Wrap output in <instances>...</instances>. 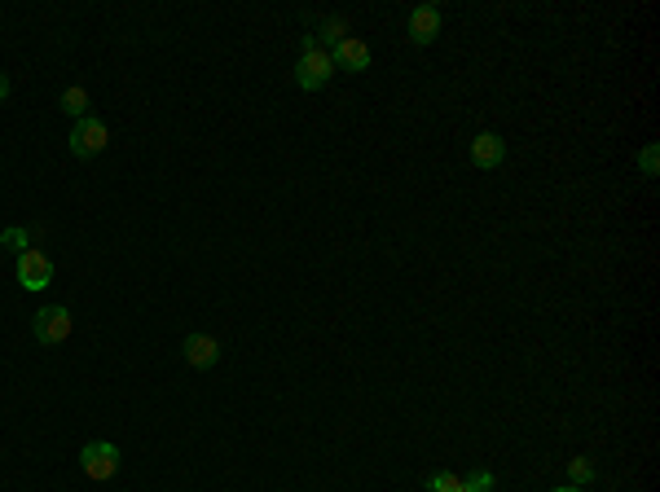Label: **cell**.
I'll return each mask as SVG.
<instances>
[{
	"label": "cell",
	"mask_w": 660,
	"mask_h": 492,
	"mask_svg": "<svg viewBox=\"0 0 660 492\" xmlns=\"http://www.w3.org/2000/svg\"><path fill=\"white\" fill-rule=\"evenodd\" d=\"M330 75H335L330 49H322L313 36H304V57H300V67H295V84L308 88V93H317L322 84H330Z\"/></svg>",
	"instance_id": "6da1fadb"
},
{
	"label": "cell",
	"mask_w": 660,
	"mask_h": 492,
	"mask_svg": "<svg viewBox=\"0 0 660 492\" xmlns=\"http://www.w3.org/2000/svg\"><path fill=\"white\" fill-rule=\"evenodd\" d=\"M79 470H84L88 479H98V484L115 479V475H119V448L110 440L84 444V448H79Z\"/></svg>",
	"instance_id": "7a4b0ae2"
},
{
	"label": "cell",
	"mask_w": 660,
	"mask_h": 492,
	"mask_svg": "<svg viewBox=\"0 0 660 492\" xmlns=\"http://www.w3.org/2000/svg\"><path fill=\"white\" fill-rule=\"evenodd\" d=\"M31 330H36V343H45V347L71 339V308H57V303L40 308L36 321H31Z\"/></svg>",
	"instance_id": "3957f363"
},
{
	"label": "cell",
	"mask_w": 660,
	"mask_h": 492,
	"mask_svg": "<svg viewBox=\"0 0 660 492\" xmlns=\"http://www.w3.org/2000/svg\"><path fill=\"white\" fill-rule=\"evenodd\" d=\"M106 141H110V132H106V123L93 119V115L71 128V154H76V159H98L106 149Z\"/></svg>",
	"instance_id": "277c9868"
},
{
	"label": "cell",
	"mask_w": 660,
	"mask_h": 492,
	"mask_svg": "<svg viewBox=\"0 0 660 492\" xmlns=\"http://www.w3.org/2000/svg\"><path fill=\"white\" fill-rule=\"evenodd\" d=\"M18 286L23 291H49L53 286V260L40 251H26L18 255Z\"/></svg>",
	"instance_id": "5b68a950"
},
{
	"label": "cell",
	"mask_w": 660,
	"mask_h": 492,
	"mask_svg": "<svg viewBox=\"0 0 660 492\" xmlns=\"http://www.w3.org/2000/svg\"><path fill=\"white\" fill-rule=\"evenodd\" d=\"M330 62H335V71H366V67H370V45H366L361 36H344V40L330 49Z\"/></svg>",
	"instance_id": "8992f818"
},
{
	"label": "cell",
	"mask_w": 660,
	"mask_h": 492,
	"mask_svg": "<svg viewBox=\"0 0 660 492\" xmlns=\"http://www.w3.org/2000/svg\"><path fill=\"white\" fill-rule=\"evenodd\" d=\"M502 159H507V141H502L498 132H480V137L471 141V163H476V168L493 172V168H502Z\"/></svg>",
	"instance_id": "52a82bcc"
},
{
	"label": "cell",
	"mask_w": 660,
	"mask_h": 492,
	"mask_svg": "<svg viewBox=\"0 0 660 492\" xmlns=\"http://www.w3.org/2000/svg\"><path fill=\"white\" fill-rule=\"evenodd\" d=\"M436 36H440V9L436 5H418L409 14V40L414 45H432Z\"/></svg>",
	"instance_id": "ba28073f"
},
{
	"label": "cell",
	"mask_w": 660,
	"mask_h": 492,
	"mask_svg": "<svg viewBox=\"0 0 660 492\" xmlns=\"http://www.w3.org/2000/svg\"><path fill=\"white\" fill-rule=\"evenodd\" d=\"M180 352H185V361L194 369H211L221 361V343H216L211 334H190V339L180 343Z\"/></svg>",
	"instance_id": "9c48e42d"
},
{
	"label": "cell",
	"mask_w": 660,
	"mask_h": 492,
	"mask_svg": "<svg viewBox=\"0 0 660 492\" xmlns=\"http://www.w3.org/2000/svg\"><path fill=\"white\" fill-rule=\"evenodd\" d=\"M57 106H62V110H67V115H71L76 123H79V119H88V93H84V88H67Z\"/></svg>",
	"instance_id": "30bf717a"
},
{
	"label": "cell",
	"mask_w": 660,
	"mask_h": 492,
	"mask_svg": "<svg viewBox=\"0 0 660 492\" xmlns=\"http://www.w3.org/2000/svg\"><path fill=\"white\" fill-rule=\"evenodd\" d=\"M0 246L14 251V255H26V251H31V238H26V229H5V233H0Z\"/></svg>",
	"instance_id": "8fae6325"
},
{
	"label": "cell",
	"mask_w": 660,
	"mask_h": 492,
	"mask_svg": "<svg viewBox=\"0 0 660 492\" xmlns=\"http://www.w3.org/2000/svg\"><path fill=\"white\" fill-rule=\"evenodd\" d=\"M428 492H462V479H458L454 470H436L432 479H428Z\"/></svg>",
	"instance_id": "7c38bea8"
},
{
	"label": "cell",
	"mask_w": 660,
	"mask_h": 492,
	"mask_svg": "<svg viewBox=\"0 0 660 492\" xmlns=\"http://www.w3.org/2000/svg\"><path fill=\"white\" fill-rule=\"evenodd\" d=\"M568 475H572V488H585V484L594 479V466H590V457H572V462H568Z\"/></svg>",
	"instance_id": "4fadbf2b"
},
{
	"label": "cell",
	"mask_w": 660,
	"mask_h": 492,
	"mask_svg": "<svg viewBox=\"0 0 660 492\" xmlns=\"http://www.w3.org/2000/svg\"><path fill=\"white\" fill-rule=\"evenodd\" d=\"M493 488V475L489 470H471L467 479H462V492H489Z\"/></svg>",
	"instance_id": "5bb4252c"
},
{
	"label": "cell",
	"mask_w": 660,
	"mask_h": 492,
	"mask_svg": "<svg viewBox=\"0 0 660 492\" xmlns=\"http://www.w3.org/2000/svg\"><path fill=\"white\" fill-rule=\"evenodd\" d=\"M638 172L643 176H656L660 172V146H647L638 154Z\"/></svg>",
	"instance_id": "9a60e30c"
},
{
	"label": "cell",
	"mask_w": 660,
	"mask_h": 492,
	"mask_svg": "<svg viewBox=\"0 0 660 492\" xmlns=\"http://www.w3.org/2000/svg\"><path fill=\"white\" fill-rule=\"evenodd\" d=\"M344 36H353V31H348V26H344V23H339V18H335V23H326V26H322V36H317V40H326V45H339Z\"/></svg>",
	"instance_id": "2e32d148"
},
{
	"label": "cell",
	"mask_w": 660,
	"mask_h": 492,
	"mask_svg": "<svg viewBox=\"0 0 660 492\" xmlns=\"http://www.w3.org/2000/svg\"><path fill=\"white\" fill-rule=\"evenodd\" d=\"M9 97V75H0V101Z\"/></svg>",
	"instance_id": "e0dca14e"
},
{
	"label": "cell",
	"mask_w": 660,
	"mask_h": 492,
	"mask_svg": "<svg viewBox=\"0 0 660 492\" xmlns=\"http://www.w3.org/2000/svg\"><path fill=\"white\" fill-rule=\"evenodd\" d=\"M551 492H585V488H572V484H568V488H551Z\"/></svg>",
	"instance_id": "ac0fdd59"
}]
</instances>
